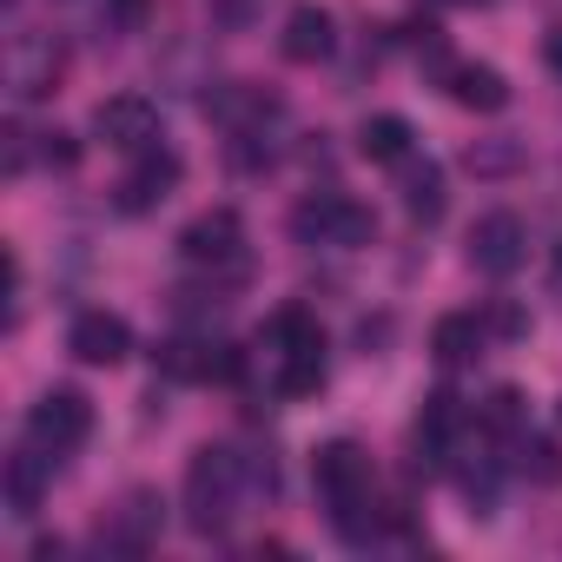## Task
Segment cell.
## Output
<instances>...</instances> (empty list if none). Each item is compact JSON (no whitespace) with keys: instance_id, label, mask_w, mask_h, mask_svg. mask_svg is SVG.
<instances>
[{"instance_id":"6da1fadb","label":"cell","mask_w":562,"mask_h":562,"mask_svg":"<svg viewBox=\"0 0 562 562\" xmlns=\"http://www.w3.org/2000/svg\"><path fill=\"white\" fill-rule=\"evenodd\" d=\"M238 496H245V476H238V450H199L186 463V522L199 536H225V522L238 516Z\"/></svg>"},{"instance_id":"7a4b0ae2","label":"cell","mask_w":562,"mask_h":562,"mask_svg":"<svg viewBox=\"0 0 562 562\" xmlns=\"http://www.w3.org/2000/svg\"><path fill=\"white\" fill-rule=\"evenodd\" d=\"M179 258H186V265H205L212 285H218V278H245V218H238L232 205L199 212V218L179 232Z\"/></svg>"},{"instance_id":"3957f363","label":"cell","mask_w":562,"mask_h":562,"mask_svg":"<svg viewBox=\"0 0 562 562\" xmlns=\"http://www.w3.org/2000/svg\"><path fill=\"white\" fill-rule=\"evenodd\" d=\"M292 232L305 238V245H371L378 238V212L371 205H358L351 192H325V199H305L299 212H292Z\"/></svg>"},{"instance_id":"277c9868","label":"cell","mask_w":562,"mask_h":562,"mask_svg":"<svg viewBox=\"0 0 562 562\" xmlns=\"http://www.w3.org/2000/svg\"><path fill=\"white\" fill-rule=\"evenodd\" d=\"M312 483H318V496H325L331 516H338V509H358V503L371 496V457H364L351 437H338V443H325V450L312 457Z\"/></svg>"},{"instance_id":"5b68a950","label":"cell","mask_w":562,"mask_h":562,"mask_svg":"<svg viewBox=\"0 0 562 562\" xmlns=\"http://www.w3.org/2000/svg\"><path fill=\"white\" fill-rule=\"evenodd\" d=\"M87 430H93V404H87V391H67V384L47 391V397L34 404V417H27V443H41L47 457L87 443Z\"/></svg>"},{"instance_id":"8992f818","label":"cell","mask_w":562,"mask_h":562,"mask_svg":"<svg viewBox=\"0 0 562 562\" xmlns=\"http://www.w3.org/2000/svg\"><path fill=\"white\" fill-rule=\"evenodd\" d=\"M179 179H186V166H179V153H166V146H146V153H133V172L113 186V205L120 212H153V205H166L172 192H179Z\"/></svg>"},{"instance_id":"52a82bcc","label":"cell","mask_w":562,"mask_h":562,"mask_svg":"<svg viewBox=\"0 0 562 562\" xmlns=\"http://www.w3.org/2000/svg\"><path fill=\"white\" fill-rule=\"evenodd\" d=\"M93 133L120 153H146V146H159V106L146 93H113V100H100Z\"/></svg>"},{"instance_id":"ba28073f","label":"cell","mask_w":562,"mask_h":562,"mask_svg":"<svg viewBox=\"0 0 562 562\" xmlns=\"http://www.w3.org/2000/svg\"><path fill=\"white\" fill-rule=\"evenodd\" d=\"M522 258H529V232H522L516 212H483V218L470 225V265H476V271L509 278Z\"/></svg>"},{"instance_id":"9c48e42d","label":"cell","mask_w":562,"mask_h":562,"mask_svg":"<svg viewBox=\"0 0 562 562\" xmlns=\"http://www.w3.org/2000/svg\"><path fill=\"white\" fill-rule=\"evenodd\" d=\"M54 80H60V47L54 41H34V34H14V47H8V87H14V100L21 106L27 100H47Z\"/></svg>"},{"instance_id":"30bf717a","label":"cell","mask_w":562,"mask_h":562,"mask_svg":"<svg viewBox=\"0 0 562 562\" xmlns=\"http://www.w3.org/2000/svg\"><path fill=\"white\" fill-rule=\"evenodd\" d=\"M67 351H74L80 364L113 371V364L133 351V331H126V318H120V312H80V318H74V331H67Z\"/></svg>"},{"instance_id":"8fae6325","label":"cell","mask_w":562,"mask_h":562,"mask_svg":"<svg viewBox=\"0 0 562 562\" xmlns=\"http://www.w3.org/2000/svg\"><path fill=\"white\" fill-rule=\"evenodd\" d=\"M159 509H166V503H159L153 490H133L126 509L113 516V529H100V549H113V555H139V549H153V542H159V522H166Z\"/></svg>"},{"instance_id":"7c38bea8","label":"cell","mask_w":562,"mask_h":562,"mask_svg":"<svg viewBox=\"0 0 562 562\" xmlns=\"http://www.w3.org/2000/svg\"><path fill=\"white\" fill-rule=\"evenodd\" d=\"M331 14L325 8H312V0H305V8H292L285 14V34H278V47H285V60H299V67H312V60H325L331 54Z\"/></svg>"},{"instance_id":"4fadbf2b","label":"cell","mask_w":562,"mask_h":562,"mask_svg":"<svg viewBox=\"0 0 562 562\" xmlns=\"http://www.w3.org/2000/svg\"><path fill=\"white\" fill-rule=\"evenodd\" d=\"M463 424H470V411H463V397H450V391H437V397H424V411H417V450H430V457H443L457 437H463Z\"/></svg>"},{"instance_id":"5bb4252c","label":"cell","mask_w":562,"mask_h":562,"mask_svg":"<svg viewBox=\"0 0 562 562\" xmlns=\"http://www.w3.org/2000/svg\"><path fill=\"white\" fill-rule=\"evenodd\" d=\"M47 463H54V457H47L41 443H34V450H21V457L8 463V516H14V522H27V516L41 509V490H47Z\"/></svg>"},{"instance_id":"9a60e30c","label":"cell","mask_w":562,"mask_h":562,"mask_svg":"<svg viewBox=\"0 0 562 562\" xmlns=\"http://www.w3.org/2000/svg\"><path fill=\"white\" fill-rule=\"evenodd\" d=\"M450 100L470 106V113H503L509 106V80L496 67H457L450 74Z\"/></svg>"},{"instance_id":"2e32d148","label":"cell","mask_w":562,"mask_h":562,"mask_svg":"<svg viewBox=\"0 0 562 562\" xmlns=\"http://www.w3.org/2000/svg\"><path fill=\"white\" fill-rule=\"evenodd\" d=\"M411 120H397V113H378V120H364V133H358V153L371 159V166H404L411 159Z\"/></svg>"},{"instance_id":"e0dca14e","label":"cell","mask_w":562,"mask_h":562,"mask_svg":"<svg viewBox=\"0 0 562 562\" xmlns=\"http://www.w3.org/2000/svg\"><path fill=\"white\" fill-rule=\"evenodd\" d=\"M443 199H450V192H443V166H437V159H424V166L404 159V212H411L417 225H437V218H443Z\"/></svg>"},{"instance_id":"ac0fdd59","label":"cell","mask_w":562,"mask_h":562,"mask_svg":"<svg viewBox=\"0 0 562 562\" xmlns=\"http://www.w3.org/2000/svg\"><path fill=\"white\" fill-rule=\"evenodd\" d=\"M430 351H437V364H470V358L483 351V318H470V312H450V318H437V331H430Z\"/></svg>"},{"instance_id":"d6986e66","label":"cell","mask_w":562,"mask_h":562,"mask_svg":"<svg viewBox=\"0 0 562 562\" xmlns=\"http://www.w3.org/2000/svg\"><path fill=\"white\" fill-rule=\"evenodd\" d=\"M312 391H325V338L285 351V364H278V397H312Z\"/></svg>"},{"instance_id":"ffe728a7","label":"cell","mask_w":562,"mask_h":562,"mask_svg":"<svg viewBox=\"0 0 562 562\" xmlns=\"http://www.w3.org/2000/svg\"><path fill=\"white\" fill-rule=\"evenodd\" d=\"M325 331H318V318L305 312V305H285V312H271V325H265V345L285 358V351H299V345H318Z\"/></svg>"},{"instance_id":"44dd1931","label":"cell","mask_w":562,"mask_h":562,"mask_svg":"<svg viewBox=\"0 0 562 562\" xmlns=\"http://www.w3.org/2000/svg\"><path fill=\"white\" fill-rule=\"evenodd\" d=\"M516 470L529 483H562V450L549 437H516Z\"/></svg>"},{"instance_id":"7402d4cb","label":"cell","mask_w":562,"mask_h":562,"mask_svg":"<svg viewBox=\"0 0 562 562\" xmlns=\"http://www.w3.org/2000/svg\"><path fill=\"white\" fill-rule=\"evenodd\" d=\"M483 424L490 430H503V437H522V391H490V404H483Z\"/></svg>"},{"instance_id":"603a6c76","label":"cell","mask_w":562,"mask_h":562,"mask_svg":"<svg viewBox=\"0 0 562 562\" xmlns=\"http://www.w3.org/2000/svg\"><path fill=\"white\" fill-rule=\"evenodd\" d=\"M496 463H463V496H470V516H490L496 509Z\"/></svg>"},{"instance_id":"cb8c5ba5","label":"cell","mask_w":562,"mask_h":562,"mask_svg":"<svg viewBox=\"0 0 562 562\" xmlns=\"http://www.w3.org/2000/svg\"><path fill=\"white\" fill-rule=\"evenodd\" d=\"M522 153L509 146V139H490V146H470V172H483V179H503L509 166H516Z\"/></svg>"},{"instance_id":"d4e9b609","label":"cell","mask_w":562,"mask_h":562,"mask_svg":"<svg viewBox=\"0 0 562 562\" xmlns=\"http://www.w3.org/2000/svg\"><path fill=\"white\" fill-rule=\"evenodd\" d=\"M146 14H153V0H106V27H120V34L146 27Z\"/></svg>"},{"instance_id":"484cf974","label":"cell","mask_w":562,"mask_h":562,"mask_svg":"<svg viewBox=\"0 0 562 562\" xmlns=\"http://www.w3.org/2000/svg\"><path fill=\"white\" fill-rule=\"evenodd\" d=\"M41 159H47V166H60V172H67V166H80V146H74V139H67V133H47V146H41Z\"/></svg>"},{"instance_id":"4316f807","label":"cell","mask_w":562,"mask_h":562,"mask_svg":"<svg viewBox=\"0 0 562 562\" xmlns=\"http://www.w3.org/2000/svg\"><path fill=\"white\" fill-rule=\"evenodd\" d=\"M490 325H496L503 338H516V331H522V312H516V305H496V312H490Z\"/></svg>"},{"instance_id":"83f0119b","label":"cell","mask_w":562,"mask_h":562,"mask_svg":"<svg viewBox=\"0 0 562 562\" xmlns=\"http://www.w3.org/2000/svg\"><path fill=\"white\" fill-rule=\"evenodd\" d=\"M542 54H549V67H555V74H562V27H555V34H549V41H542Z\"/></svg>"},{"instance_id":"f1b7e54d","label":"cell","mask_w":562,"mask_h":562,"mask_svg":"<svg viewBox=\"0 0 562 562\" xmlns=\"http://www.w3.org/2000/svg\"><path fill=\"white\" fill-rule=\"evenodd\" d=\"M555 292H562V245H555Z\"/></svg>"}]
</instances>
